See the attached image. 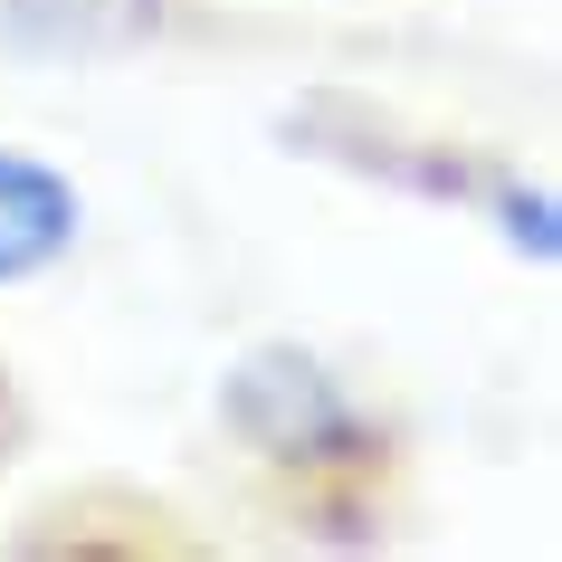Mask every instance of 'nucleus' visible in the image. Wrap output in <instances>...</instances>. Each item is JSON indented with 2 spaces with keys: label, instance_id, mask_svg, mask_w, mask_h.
Masks as SVG:
<instances>
[{
  "label": "nucleus",
  "instance_id": "obj_1",
  "mask_svg": "<svg viewBox=\"0 0 562 562\" xmlns=\"http://www.w3.org/2000/svg\"><path fill=\"white\" fill-rule=\"evenodd\" d=\"M220 429H229L248 458L305 476V486H315V476H362L382 458L353 382H344L325 353H305V344H258V353H238L229 382H220Z\"/></svg>",
  "mask_w": 562,
  "mask_h": 562
},
{
  "label": "nucleus",
  "instance_id": "obj_2",
  "mask_svg": "<svg viewBox=\"0 0 562 562\" xmlns=\"http://www.w3.org/2000/svg\"><path fill=\"white\" fill-rule=\"evenodd\" d=\"M172 38V0H0V67H115Z\"/></svg>",
  "mask_w": 562,
  "mask_h": 562
},
{
  "label": "nucleus",
  "instance_id": "obj_3",
  "mask_svg": "<svg viewBox=\"0 0 562 562\" xmlns=\"http://www.w3.org/2000/svg\"><path fill=\"white\" fill-rule=\"evenodd\" d=\"M77 238H87V191L58 162L0 144V286H30V277L67 267Z\"/></svg>",
  "mask_w": 562,
  "mask_h": 562
},
{
  "label": "nucleus",
  "instance_id": "obj_4",
  "mask_svg": "<svg viewBox=\"0 0 562 562\" xmlns=\"http://www.w3.org/2000/svg\"><path fill=\"white\" fill-rule=\"evenodd\" d=\"M496 229L525 248L533 267H553L562 258V229H553V191H533V181H505L496 191Z\"/></svg>",
  "mask_w": 562,
  "mask_h": 562
},
{
  "label": "nucleus",
  "instance_id": "obj_5",
  "mask_svg": "<svg viewBox=\"0 0 562 562\" xmlns=\"http://www.w3.org/2000/svg\"><path fill=\"white\" fill-rule=\"evenodd\" d=\"M10 419H20V411H10V382H0V439H10Z\"/></svg>",
  "mask_w": 562,
  "mask_h": 562
}]
</instances>
